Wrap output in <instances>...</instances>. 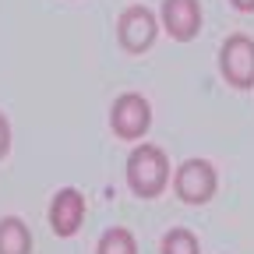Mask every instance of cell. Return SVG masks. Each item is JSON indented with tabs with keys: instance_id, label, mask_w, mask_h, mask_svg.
<instances>
[{
	"instance_id": "30bf717a",
	"label": "cell",
	"mask_w": 254,
	"mask_h": 254,
	"mask_svg": "<svg viewBox=\"0 0 254 254\" xmlns=\"http://www.w3.org/2000/svg\"><path fill=\"white\" fill-rule=\"evenodd\" d=\"M159 254H201V247H198V237L190 233V230L177 226V230H170V233L163 237Z\"/></svg>"
},
{
	"instance_id": "5b68a950",
	"label": "cell",
	"mask_w": 254,
	"mask_h": 254,
	"mask_svg": "<svg viewBox=\"0 0 254 254\" xmlns=\"http://www.w3.org/2000/svg\"><path fill=\"white\" fill-rule=\"evenodd\" d=\"M159 36V18L145 7V4H131V7H124V14L117 18V39L127 53H145L152 50Z\"/></svg>"
},
{
	"instance_id": "7c38bea8",
	"label": "cell",
	"mask_w": 254,
	"mask_h": 254,
	"mask_svg": "<svg viewBox=\"0 0 254 254\" xmlns=\"http://www.w3.org/2000/svg\"><path fill=\"white\" fill-rule=\"evenodd\" d=\"M230 4H233L237 11H244V14H251V11H254V0H230Z\"/></svg>"
},
{
	"instance_id": "8992f818",
	"label": "cell",
	"mask_w": 254,
	"mask_h": 254,
	"mask_svg": "<svg viewBox=\"0 0 254 254\" xmlns=\"http://www.w3.org/2000/svg\"><path fill=\"white\" fill-rule=\"evenodd\" d=\"M85 222V194L78 187H60L50 201V230L57 237H74Z\"/></svg>"
},
{
	"instance_id": "3957f363",
	"label": "cell",
	"mask_w": 254,
	"mask_h": 254,
	"mask_svg": "<svg viewBox=\"0 0 254 254\" xmlns=\"http://www.w3.org/2000/svg\"><path fill=\"white\" fill-rule=\"evenodd\" d=\"M215 187H219V177H215V166L208 159H187V163H180V170L173 173V190L187 205L212 201Z\"/></svg>"
},
{
	"instance_id": "8fae6325",
	"label": "cell",
	"mask_w": 254,
	"mask_h": 254,
	"mask_svg": "<svg viewBox=\"0 0 254 254\" xmlns=\"http://www.w3.org/2000/svg\"><path fill=\"white\" fill-rule=\"evenodd\" d=\"M11 152V124H7V117L0 113V159H4Z\"/></svg>"
},
{
	"instance_id": "7a4b0ae2",
	"label": "cell",
	"mask_w": 254,
	"mask_h": 254,
	"mask_svg": "<svg viewBox=\"0 0 254 254\" xmlns=\"http://www.w3.org/2000/svg\"><path fill=\"white\" fill-rule=\"evenodd\" d=\"M110 127H113V134L124 138V141H138L148 134V127H152V106L145 95L138 92H124L113 99L110 106Z\"/></svg>"
},
{
	"instance_id": "6da1fadb",
	"label": "cell",
	"mask_w": 254,
	"mask_h": 254,
	"mask_svg": "<svg viewBox=\"0 0 254 254\" xmlns=\"http://www.w3.org/2000/svg\"><path fill=\"white\" fill-rule=\"evenodd\" d=\"M170 184V159L159 145H138L127 155V187L138 198H159Z\"/></svg>"
},
{
	"instance_id": "52a82bcc",
	"label": "cell",
	"mask_w": 254,
	"mask_h": 254,
	"mask_svg": "<svg viewBox=\"0 0 254 254\" xmlns=\"http://www.w3.org/2000/svg\"><path fill=\"white\" fill-rule=\"evenodd\" d=\"M163 28L177 43H190L201 32V4L198 0H163Z\"/></svg>"
},
{
	"instance_id": "ba28073f",
	"label": "cell",
	"mask_w": 254,
	"mask_h": 254,
	"mask_svg": "<svg viewBox=\"0 0 254 254\" xmlns=\"http://www.w3.org/2000/svg\"><path fill=\"white\" fill-rule=\"evenodd\" d=\"M0 254H32V230L25 226V219H0Z\"/></svg>"
},
{
	"instance_id": "9c48e42d",
	"label": "cell",
	"mask_w": 254,
	"mask_h": 254,
	"mask_svg": "<svg viewBox=\"0 0 254 254\" xmlns=\"http://www.w3.org/2000/svg\"><path fill=\"white\" fill-rule=\"evenodd\" d=\"M95 254H138V240L127 226H110L95 244Z\"/></svg>"
},
{
	"instance_id": "277c9868",
	"label": "cell",
	"mask_w": 254,
	"mask_h": 254,
	"mask_svg": "<svg viewBox=\"0 0 254 254\" xmlns=\"http://www.w3.org/2000/svg\"><path fill=\"white\" fill-rule=\"evenodd\" d=\"M219 71L233 88H254V39L251 36H230L219 46Z\"/></svg>"
}]
</instances>
